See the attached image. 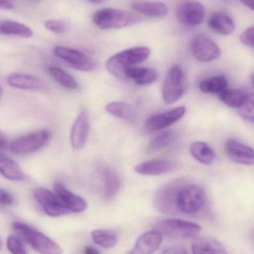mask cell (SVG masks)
Returning a JSON list of instances; mask_svg holds the SVG:
<instances>
[{
	"label": "cell",
	"instance_id": "45",
	"mask_svg": "<svg viewBox=\"0 0 254 254\" xmlns=\"http://www.w3.org/2000/svg\"><path fill=\"white\" fill-rule=\"evenodd\" d=\"M3 95V89L2 88L0 87V99H1V96Z\"/></svg>",
	"mask_w": 254,
	"mask_h": 254
},
{
	"label": "cell",
	"instance_id": "39",
	"mask_svg": "<svg viewBox=\"0 0 254 254\" xmlns=\"http://www.w3.org/2000/svg\"><path fill=\"white\" fill-rule=\"evenodd\" d=\"M162 254H188V251L182 246H173L164 250Z\"/></svg>",
	"mask_w": 254,
	"mask_h": 254
},
{
	"label": "cell",
	"instance_id": "20",
	"mask_svg": "<svg viewBox=\"0 0 254 254\" xmlns=\"http://www.w3.org/2000/svg\"><path fill=\"white\" fill-rule=\"evenodd\" d=\"M207 24L211 31L220 35H230L235 31V22L232 18L222 12L213 13L209 18Z\"/></svg>",
	"mask_w": 254,
	"mask_h": 254
},
{
	"label": "cell",
	"instance_id": "41",
	"mask_svg": "<svg viewBox=\"0 0 254 254\" xmlns=\"http://www.w3.org/2000/svg\"><path fill=\"white\" fill-rule=\"evenodd\" d=\"M84 254H101L99 251L92 246H86L84 249Z\"/></svg>",
	"mask_w": 254,
	"mask_h": 254
},
{
	"label": "cell",
	"instance_id": "33",
	"mask_svg": "<svg viewBox=\"0 0 254 254\" xmlns=\"http://www.w3.org/2000/svg\"><path fill=\"white\" fill-rule=\"evenodd\" d=\"M174 140V134L173 131H169L161 133L152 138L148 144V149L150 152H157L171 144Z\"/></svg>",
	"mask_w": 254,
	"mask_h": 254
},
{
	"label": "cell",
	"instance_id": "22",
	"mask_svg": "<svg viewBox=\"0 0 254 254\" xmlns=\"http://www.w3.org/2000/svg\"><path fill=\"white\" fill-rule=\"evenodd\" d=\"M131 8L149 17H164L168 13L167 6L160 1H135Z\"/></svg>",
	"mask_w": 254,
	"mask_h": 254
},
{
	"label": "cell",
	"instance_id": "27",
	"mask_svg": "<svg viewBox=\"0 0 254 254\" xmlns=\"http://www.w3.org/2000/svg\"><path fill=\"white\" fill-rule=\"evenodd\" d=\"M0 34L17 36L23 38H30L34 35V32L29 27L10 20L0 21Z\"/></svg>",
	"mask_w": 254,
	"mask_h": 254
},
{
	"label": "cell",
	"instance_id": "29",
	"mask_svg": "<svg viewBox=\"0 0 254 254\" xmlns=\"http://www.w3.org/2000/svg\"><path fill=\"white\" fill-rule=\"evenodd\" d=\"M104 176V195L106 199H112L119 193L121 189V179L116 172L105 170Z\"/></svg>",
	"mask_w": 254,
	"mask_h": 254
},
{
	"label": "cell",
	"instance_id": "9",
	"mask_svg": "<svg viewBox=\"0 0 254 254\" xmlns=\"http://www.w3.org/2000/svg\"><path fill=\"white\" fill-rule=\"evenodd\" d=\"M190 50L195 59L201 62L216 61L222 55L220 47L205 36H197L192 40Z\"/></svg>",
	"mask_w": 254,
	"mask_h": 254
},
{
	"label": "cell",
	"instance_id": "25",
	"mask_svg": "<svg viewBox=\"0 0 254 254\" xmlns=\"http://www.w3.org/2000/svg\"><path fill=\"white\" fill-rule=\"evenodd\" d=\"M192 156L201 164L210 165L216 159V153L211 147L203 141H195L190 147Z\"/></svg>",
	"mask_w": 254,
	"mask_h": 254
},
{
	"label": "cell",
	"instance_id": "2",
	"mask_svg": "<svg viewBox=\"0 0 254 254\" xmlns=\"http://www.w3.org/2000/svg\"><path fill=\"white\" fill-rule=\"evenodd\" d=\"M150 49L147 47L130 48L109 58L106 63L107 71L119 79L125 78V72L132 65L143 63L149 58Z\"/></svg>",
	"mask_w": 254,
	"mask_h": 254
},
{
	"label": "cell",
	"instance_id": "24",
	"mask_svg": "<svg viewBox=\"0 0 254 254\" xmlns=\"http://www.w3.org/2000/svg\"><path fill=\"white\" fill-rule=\"evenodd\" d=\"M125 77L131 79L140 86H148L156 81L158 74V71L154 68L131 67L127 70Z\"/></svg>",
	"mask_w": 254,
	"mask_h": 254
},
{
	"label": "cell",
	"instance_id": "19",
	"mask_svg": "<svg viewBox=\"0 0 254 254\" xmlns=\"http://www.w3.org/2000/svg\"><path fill=\"white\" fill-rule=\"evenodd\" d=\"M7 83L9 86L15 89L27 91H40L45 87L44 83L41 79L28 74H10L7 77Z\"/></svg>",
	"mask_w": 254,
	"mask_h": 254
},
{
	"label": "cell",
	"instance_id": "18",
	"mask_svg": "<svg viewBox=\"0 0 254 254\" xmlns=\"http://www.w3.org/2000/svg\"><path fill=\"white\" fill-rule=\"evenodd\" d=\"M162 241V235L158 231H148L136 240L134 248L128 254H153L158 250Z\"/></svg>",
	"mask_w": 254,
	"mask_h": 254
},
{
	"label": "cell",
	"instance_id": "23",
	"mask_svg": "<svg viewBox=\"0 0 254 254\" xmlns=\"http://www.w3.org/2000/svg\"><path fill=\"white\" fill-rule=\"evenodd\" d=\"M0 174L7 180L20 182L25 179V174L20 166L10 157L0 153Z\"/></svg>",
	"mask_w": 254,
	"mask_h": 254
},
{
	"label": "cell",
	"instance_id": "3",
	"mask_svg": "<svg viewBox=\"0 0 254 254\" xmlns=\"http://www.w3.org/2000/svg\"><path fill=\"white\" fill-rule=\"evenodd\" d=\"M138 15L114 8L98 10L93 16V22L101 29H119L131 26L140 22Z\"/></svg>",
	"mask_w": 254,
	"mask_h": 254
},
{
	"label": "cell",
	"instance_id": "42",
	"mask_svg": "<svg viewBox=\"0 0 254 254\" xmlns=\"http://www.w3.org/2000/svg\"><path fill=\"white\" fill-rule=\"evenodd\" d=\"M240 1L254 11V0H240Z\"/></svg>",
	"mask_w": 254,
	"mask_h": 254
},
{
	"label": "cell",
	"instance_id": "34",
	"mask_svg": "<svg viewBox=\"0 0 254 254\" xmlns=\"http://www.w3.org/2000/svg\"><path fill=\"white\" fill-rule=\"evenodd\" d=\"M238 113L244 120L254 123V93L247 94L244 103L238 109Z\"/></svg>",
	"mask_w": 254,
	"mask_h": 254
},
{
	"label": "cell",
	"instance_id": "28",
	"mask_svg": "<svg viewBox=\"0 0 254 254\" xmlns=\"http://www.w3.org/2000/svg\"><path fill=\"white\" fill-rule=\"evenodd\" d=\"M199 89L206 94H219L228 89V82L225 75H216L202 80Z\"/></svg>",
	"mask_w": 254,
	"mask_h": 254
},
{
	"label": "cell",
	"instance_id": "12",
	"mask_svg": "<svg viewBox=\"0 0 254 254\" xmlns=\"http://www.w3.org/2000/svg\"><path fill=\"white\" fill-rule=\"evenodd\" d=\"M176 16L182 24L189 26H196L204 21L205 9L198 1H187L179 6Z\"/></svg>",
	"mask_w": 254,
	"mask_h": 254
},
{
	"label": "cell",
	"instance_id": "31",
	"mask_svg": "<svg viewBox=\"0 0 254 254\" xmlns=\"http://www.w3.org/2000/svg\"><path fill=\"white\" fill-rule=\"evenodd\" d=\"M247 94L240 89H227L219 94V98L224 104L230 108L238 110L244 103Z\"/></svg>",
	"mask_w": 254,
	"mask_h": 254
},
{
	"label": "cell",
	"instance_id": "16",
	"mask_svg": "<svg viewBox=\"0 0 254 254\" xmlns=\"http://www.w3.org/2000/svg\"><path fill=\"white\" fill-rule=\"evenodd\" d=\"M54 192L70 213H82L87 208L86 201L81 197L68 190L63 184H55Z\"/></svg>",
	"mask_w": 254,
	"mask_h": 254
},
{
	"label": "cell",
	"instance_id": "48",
	"mask_svg": "<svg viewBox=\"0 0 254 254\" xmlns=\"http://www.w3.org/2000/svg\"><path fill=\"white\" fill-rule=\"evenodd\" d=\"M1 241H0V249H1Z\"/></svg>",
	"mask_w": 254,
	"mask_h": 254
},
{
	"label": "cell",
	"instance_id": "26",
	"mask_svg": "<svg viewBox=\"0 0 254 254\" xmlns=\"http://www.w3.org/2000/svg\"><path fill=\"white\" fill-rule=\"evenodd\" d=\"M105 110L113 117L122 119L125 122H134L135 120V111L131 105L127 103L113 101L106 106Z\"/></svg>",
	"mask_w": 254,
	"mask_h": 254
},
{
	"label": "cell",
	"instance_id": "11",
	"mask_svg": "<svg viewBox=\"0 0 254 254\" xmlns=\"http://www.w3.org/2000/svg\"><path fill=\"white\" fill-rule=\"evenodd\" d=\"M34 197L48 216L59 217L70 213L56 194L49 190L43 188H37L34 191Z\"/></svg>",
	"mask_w": 254,
	"mask_h": 254
},
{
	"label": "cell",
	"instance_id": "8",
	"mask_svg": "<svg viewBox=\"0 0 254 254\" xmlns=\"http://www.w3.org/2000/svg\"><path fill=\"white\" fill-rule=\"evenodd\" d=\"M55 56L65 61L75 69L82 71H91L96 67L95 61L80 51L64 46H57L54 49Z\"/></svg>",
	"mask_w": 254,
	"mask_h": 254
},
{
	"label": "cell",
	"instance_id": "38",
	"mask_svg": "<svg viewBox=\"0 0 254 254\" xmlns=\"http://www.w3.org/2000/svg\"><path fill=\"white\" fill-rule=\"evenodd\" d=\"M14 202L13 197L5 190L0 188V204L10 206Z\"/></svg>",
	"mask_w": 254,
	"mask_h": 254
},
{
	"label": "cell",
	"instance_id": "7",
	"mask_svg": "<svg viewBox=\"0 0 254 254\" xmlns=\"http://www.w3.org/2000/svg\"><path fill=\"white\" fill-rule=\"evenodd\" d=\"M51 138L49 130L42 129L22 136L13 140L10 145V150L16 155H27L44 147Z\"/></svg>",
	"mask_w": 254,
	"mask_h": 254
},
{
	"label": "cell",
	"instance_id": "5",
	"mask_svg": "<svg viewBox=\"0 0 254 254\" xmlns=\"http://www.w3.org/2000/svg\"><path fill=\"white\" fill-rule=\"evenodd\" d=\"M154 230L166 237L186 239L197 237L201 231V228L195 222L170 219L158 222L154 227Z\"/></svg>",
	"mask_w": 254,
	"mask_h": 254
},
{
	"label": "cell",
	"instance_id": "15",
	"mask_svg": "<svg viewBox=\"0 0 254 254\" xmlns=\"http://www.w3.org/2000/svg\"><path fill=\"white\" fill-rule=\"evenodd\" d=\"M90 129L89 114L83 110L77 116L70 133V142L73 149H81L86 144Z\"/></svg>",
	"mask_w": 254,
	"mask_h": 254
},
{
	"label": "cell",
	"instance_id": "4",
	"mask_svg": "<svg viewBox=\"0 0 254 254\" xmlns=\"http://www.w3.org/2000/svg\"><path fill=\"white\" fill-rule=\"evenodd\" d=\"M206 193L201 187L197 185H187L181 187L177 197L179 212L185 214L198 213L206 202Z\"/></svg>",
	"mask_w": 254,
	"mask_h": 254
},
{
	"label": "cell",
	"instance_id": "47",
	"mask_svg": "<svg viewBox=\"0 0 254 254\" xmlns=\"http://www.w3.org/2000/svg\"><path fill=\"white\" fill-rule=\"evenodd\" d=\"M253 83H254V76H253Z\"/></svg>",
	"mask_w": 254,
	"mask_h": 254
},
{
	"label": "cell",
	"instance_id": "6",
	"mask_svg": "<svg viewBox=\"0 0 254 254\" xmlns=\"http://www.w3.org/2000/svg\"><path fill=\"white\" fill-rule=\"evenodd\" d=\"M185 76L182 67L174 65L167 73L162 88V98L167 104L177 102L185 92Z\"/></svg>",
	"mask_w": 254,
	"mask_h": 254
},
{
	"label": "cell",
	"instance_id": "21",
	"mask_svg": "<svg viewBox=\"0 0 254 254\" xmlns=\"http://www.w3.org/2000/svg\"><path fill=\"white\" fill-rule=\"evenodd\" d=\"M193 254H228L223 245L210 237H201L193 242L192 245Z\"/></svg>",
	"mask_w": 254,
	"mask_h": 254
},
{
	"label": "cell",
	"instance_id": "37",
	"mask_svg": "<svg viewBox=\"0 0 254 254\" xmlns=\"http://www.w3.org/2000/svg\"><path fill=\"white\" fill-rule=\"evenodd\" d=\"M240 41L245 46L254 49V26L246 28L240 36Z\"/></svg>",
	"mask_w": 254,
	"mask_h": 254
},
{
	"label": "cell",
	"instance_id": "40",
	"mask_svg": "<svg viewBox=\"0 0 254 254\" xmlns=\"http://www.w3.org/2000/svg\"><path fill=\"white\" fill-rule=\"evenodd\" d=\"M16 7L15 0H0V9L13 10Z\"/></svg>",
	"mask_w": 254,
	"mask_h": 254
},
{
	"label": "cell",
	"instance_id": "36",
	"mask_svg": "<svg viewBox=\"0 0 254 254\" xmlns=\"http://www.w3.org/2000/svg\"><path fill=\"white\" fill-rule=\"evenodd\" d=\"M46 29L55 34H63L68 31V25L66 22L60 19H50L45 22Z\"/></svg>",
	"mask_w": 254,
	"mask_h": 254
},
{
	"label": "cell",
	"instance_id": "35",
	"mask_svg": "<svg viewBox=\"0 0 254 254\" xmlns=\"http://www.w3.org/2000/svg\"><path fill=\"white\" fill-rule=\"evenodd\" d=\"M6 246L11 254H28L22 240L18 236H9L6 241Z\"/></svg>",
	"mask_w": 254,
	"mask_h": 254
},
{
	"label": "cell",
	"instance_id": "46",
	"mask_svg": "<svg viewBox=\"0 0 254 254\" xmlns=\"http://www.w3.org/2000/svg\"><path fill=\"white\" fill-rule=\"evenodd\" d=\"M31 1H34V2H39V1H41V0H31Z\"/></svg>",
	"mask_w": 254,
	"mask_h": 254
},
{
	"label": "cell",
	"instance_id": "32",
	"mask_svg": "<svg viewBox=\"0 0 254 254\" xmlns=\"http://www.w3.org/2000/svg\"><path fill=\"white\" fill-rule=\"evenodd\" d=\"M48 71L55 79V81L63 87L68 90H74L77 89V81L65 70L56 66H49Z\"/></svg>",
	"mask_w": 254,
	"mask_h": 254
},
{
	"label": "cell",
	"instance_id": "1",
	"mask_svg": "<svg viewBox=\"0 0 254 254\" xmlns=\"http://www.w3.org/2000/svg\"><path fill=\"white\" fill-rule=\"evenodd\" d=\"M12 228L16 235L22 241L29 245L37 253L63 254L62 249L58 243L31 225L20 222H15L12 224Z\"/></svg>",
	"mask_w": 254,
	"mask_h": 254
},
{
	"label": "cell",
	"instance_id": "44",
	"mask_svg": "<svg viewBox=\"0 0 254 254\" xmlns=\"http://www.w3.org/2000/svg\"><path fill=\"white\" fill-rule=\"evenodd\" d=\"M88 1H90L91 3H93V4H101V3L104 2L106 0H88Z\"/></svg>",
	"mask_w": 254,
	"mask_h": 254
},
{
	"label": "cell",
	"instance_id": "14",
	"mask_svg": "<svg viewBox=\"0 0 254 254\" xmlns=\"http://www.w3.org/2000/svg\"><path fill=\"white\" fill-rule=\"evenodd\" d=\"M186 113V108L179 107L164 113L150 116L145 122V127L151 131L163 129L171 126L182 119Z\"/></svg>",
	"mask_w": 254,
	"mask_h": 254
},
{
	"label": "cell",
	"instance_id": "17",
	"mask_svg": "<svg viewBox=\"0 0 254 254\" xmlns=\"http://www.w3.org/2000/svg\"><path fill=\"white\" fill-rule=\"evenodd\" d=\"M178 168L175 161L165 159H154L137 164L134 171L142 176H160L174 171Z\"/></svg>",
	"mask_w": 254,
	"mask_h": 254
},
{
	"label": "cell",
	"instance_id": "30",
	"mask_svg": "<svg viewBox=\"0 0 254 254\" xmlns=\"http://www.w3.org/2000/svg\"><path fill=\"white\" fill-rule=\"evenodd\" d=\"M92 237L94 243L104 249H112L119 242V234L112 230H95L92 233Z\"/></svg>",
	"mask_w": 254,
	"mask_h": 254
},
{
	"label": "cell",
	"instance_id": "10",
	"mask_svg": "<svg viewBox=\"0 0 254 254\" xmlns=\"http://www.w3.org/2000/svg\"><path fill=\"white\" fill-rule=\"evenodd\" d=\"M180 188L178 182H174L163 187L157 192L154 203L158 211L164 214H176L179 212L177 197Z\"/></svg>",
	"mask_w": 254,
	"mask_h": 254
},
{
	"label": "cell",
	"instance_id": "13",
	"mask_svg": "<svg viewBox=\"0 0 254 254\" xmlns=\"http://www.w3.org/2000/svg\"><path fill=\"white\" fill-rule=\"evenodd\" d=\"M225 152L231 161L242 165H254V149L234 139L225 143Z\"/></svg>",
	"mask_w": 254,
	"mask_h": 254
},
{
	"label": "cell",
	"instance_id": "43",
	"mask_svg": "<svg viewBox=\"0 0 254 254\" xmlns=\"http://www.w3.org/2000/svg\"><path fill=\"white\" fill-rule=\"evenodd\" d=\"M6 139L4 136L1 133H0V150L5 146Z\"/></svg>",
	"mask_w": 254,
	"mask_h": 254
}]
</instances>
